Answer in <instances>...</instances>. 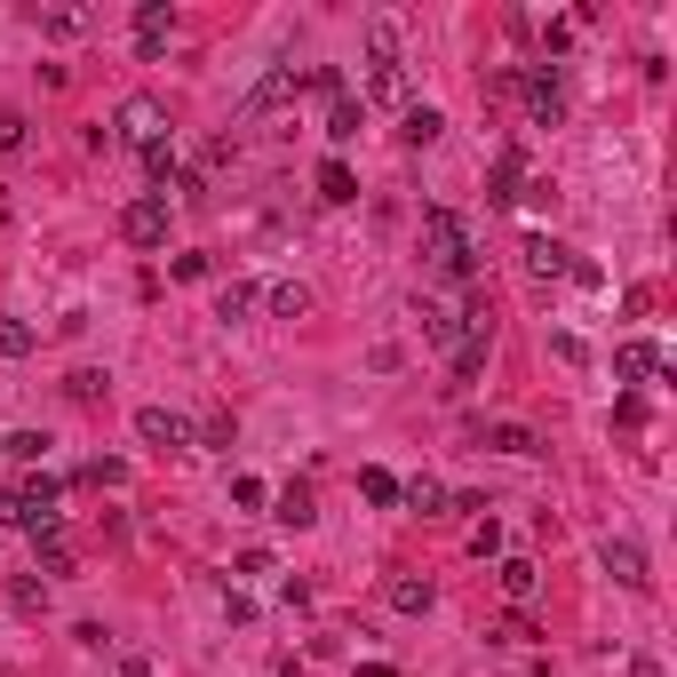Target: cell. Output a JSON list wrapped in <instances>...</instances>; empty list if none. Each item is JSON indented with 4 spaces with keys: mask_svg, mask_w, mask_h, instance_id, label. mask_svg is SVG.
<instances>
[{
    "mask_svg": "<svg viewBox=\"0 0 677 677\" xmlns=\"http://www.w3.org/2000/svg\"><path fill=\"white\" fill-rule=\"evenodd\" d=\"M135 438H144V447H192V423L176 415V406H135Z\"/></svg>",
    "mask_w": 677,
    "mask_h": 677,
    "instance_id": "obj_5",
    "label": "cell"
},
{
    "mask_svg": "<svg viewBox=\"0 0 677 677\" xmlns=\"http://www.w3.org/2000/svg\"><path fill=\"white\" fill-rule=\"evenodd\" d=\"M319 199H327V208H351V199H359V176L343 160H319Z\"/></svg>",
    "mask_w": 677,
    "mask_h": 677,
    "instance_id": "obj_13",
    "label": "cell"
},
{
    "mask_svg": "<svg viewBox=\"0 0 677 677\" xmlns=\"http://www.w3.org/2000/svg\"><path fill=\"white\" fill-rule=\"evenodd\" d=\"M614 375H622V383H646V375H662V351L646 343V335H630V343L614 351Z\"/></svg>",
    "mask_w": 677,
    "mask_h": 677,
    "instance_id": "obj_11",
    "label": "cell"
},
{
    "mask_svg": "<svg viewBox=\"0 0 677 677\" xmlns=\"http://www.w3.org/2000/svg\"><path fill=\"white\" fill-rule=\"evenodd\" d=\"M88 24H96L88 9H48L41 17V32H56V41H73V32H88Z\"/></svg>",
    "mask_w": 677,
    "mask_h": 677,
    "instance_id": "obj_27",
    "label": "cell"
},
{
    "mask_svg": "<svg viewBox=\"0 0 677 677\" xmlns=\"http://www.w3.org/2000/svg\"><path fill=\"white\" fill-rule=\"evenodd\" d=\"M24 144V112H0V152H17Z\"/></svg>",
    "mask_w": 677,
    "mask_h": 677,
    "instance_id": "obj_39",
    "label": "cell"
},
{
    "mask_svg": "<svg viewBox=\"0 0 677 677\" xmlns=\"http://www.w3.org/2000/svg\"><path fill=\"white\" fill-rule=\"evenodd\" d=\"M494 582H502V598L534 605V598H542V566H534V558H502V566H494Z\"/></svg>",
    "mask_w": 677,
    "mask_h": 677,
    "instance_id": "obj_9",
    "label": "cell"
},
{
    "mask_svg": "<svg viewBox=\"0 0 677 677\" xmlns=\"http://www.w3.org/2000/svg\"><path fill=\"white\" fill-rule=\"evenodd\" d=\"M263 312L271 319H312V287H303V280H271L263 287Z\"/></svg>",
    "mask_w": 677,
    "mask_h": 677,
    "instance_id": "obj_10",
    "label": "cell"
},
{
    "mask_svg": "<svg viewBox=\"0 0 677 677\" xmlns=\"http://www.w3.org/2000/svg\"><path fill=\"white\" fill-rule=\"evenodd\" d=\"M487 447H494V455H518V462H526V455H542V438H534L526 423H494V430H487Z\"/></svg>",
    "mask_w": 677,
    "mask_h": 677,
    "instance_id": "obj_21",
    "label": "cell"
},
{
    "mask_svg": "<svg viewBox=\"0 0 677 677\" xmlns=\"http://www.w3.org/2000/svg\"><path fill=\"white\" fill-rule=\"evenodd\" d=\"M367 96H375V105H406V64H375V73H367Z\"/></svg>",
    "mask_w": 677,
    "mask_h": 677,
    "instance_id": "obj_19",
    "label": "cell"
},
{
    "mask_svg": "<svg viewBox=\"0 0 677 677\" xmlns=\"http://www.w3.org/2000/svg\"><path fill=\"white\" fill-rule=\"evenodd\" d=\"M494 637H502V646H534L542 630H534V614H511V622H494Z\"/></svg>",
    "mask_w": 677,
    "mask_h": 677,
    "instance_id": "obj_30",
    "label": "cell"
},
{
    "mask_svg": "<svg viewBox=\"0 0 677 677\" xmlns=\"http://www.w3.org/2000/svg\"><path fill=\"white\" fill-rule=\"evenodd\" d=\"M32 550H41V574H73V542H64V526H32Z\"/></svg>",
    "mask_w": 677,
    "mask_h": 677,
    "instance_id": "obj_15",
    "label": "cell"
},
{
    "mask_svg": "<svg viewBox=\"0 0 677 677\" xmlns=\"http://www.w3.org/2000/svg\"><path fill=\"white\" fill-rule=\"evenodd\" d=\"M223 614H231V622L248 630V622H255V598H248V590H223Z\"/></svg>",
    "mask_w": 677,
    "mask_h": 677,
    "instance_id": "obj_37",
    "label": "cell"
},
{
    "mask_svg": "<svg viewBox=\"0 0 677 677\" xmlns=\"http://www.w3.org/2000/svg\"><path fill=\"white\" fill-rule=\"evenodd\" d=\"M359 494L375 502V511H391V502H398V479H391V470H375V462H367V470H359Z\"/></svg>",
    "mask_w": 677,
    "mask_h": 677,
    "instance_id": "obj_24",
    "label": "cell"
},
{
    "mask_svg": "<svg viewBox=\"0 0 677 677\" xmlns=\"http://www.w3.org/2000/svg\"><path fill=\"white\" fill-rule=\"evenodd\" d=\"M0 526H24V494H17V479L0 487Z\"/></svg>",
    "mask_w": 677,
    "mask_h": 677,
    "instance_id": "obj_38",
    "label": "cell"
},
{
    "mask_svg": "<svg viewBox=\"0 0 677 677\" xmlns=\"http://www.w3.org/2000/svg\"><path fill=\"white\" fill-rule=\"evenodd\" d=\"M526 271H534V280H558V271H574V248L550 240V231H534V240H526Z\"/></svg>",
    "mask_w": 677,
    "mask_h": 677,
    "instance_id": "obj_8",
    "label": "cell"
},
{
    "mask_svg": "<svg viewBox=\"0 0 677 677\" xmlns=\"http://www.w3.org/2000/svg\"><path fill=\"white\" fill-rule=\"evenodd\" d=\"M438 128H447V120H438L430 105H406V128H398V135H406V144L423 152V144H438Z\"/></svg>",
    "mask_w": 677,
    "mask_h": 677,
    "instance_id": "obj_23",
    "label": "cell"
},
{
    "mask_svg": "<svg viewBox=\"0 0 677 677\" xmlns=\"http://www.w3.org/2000/svg\"><path fill=\"white\" fill-rule=\"evenodd\" d=\"M511 88L526 96V120H534V128H558V120H566V88H558V64H534V73H518Z\"/></svg>",
    "mask_w": 677,
    "mask_h": 677,
    "instance_id": "obj_3",
    "label": "cell"
},
{
    "mask_svg": "<svg viewBox=\"0 0 677 677\" xmlns=\"http://www.w3.org/2000/svg\"><path fill=\"white\" fill-rule=\"evenodd\" d=\"M88 487H128V462L112 455V462H88Z\"/></svg>",
    "mask_w": 677,
    "mask_h": 677,
    "instance_id": "obj_35",
    "label": "cell"
},
{
    "mask_svg": "<svg viewBox=\"0 0 677 677\" xmlns=\"http://www.w3.org/2000/svg\"><path fill=\"white\" fill-rule=\"evenodd\" d=\"M120 240L128 248H167V192H144L120 208Z\"/></svg>",
    "mask_w": 677,
    "mask_h": 677,
    "instance_id": "obj_4",
    "label": "cell"
},
{
    "mask_svg": "<svg viewBox=\"0 0 677 677\" xmlns=\"http://www.w3.org/2000/svg\"><path fill=\"white\" fill-rule=\"evenodd\" d=\"M144 176H160V184H167V176H184V167H176V135H167V144H152V152H144Z\"/></svg>",
    "mask_w": 677,
    "mask_h": 677,
    "instance_id": "obj_29",
    "label": "cell"
},
{
    "mask_svg": "<svg viewBox=\"0 0 677 677\" xmlns=\"http://www.w3.org/2000/svg\"><path fill=\"white\" fill-rule=\"evenodd\" d=\"M470 550H479V558H502V526L479 518V526H470Z\"/></svg>",
    "mask_w": 677,
    "mask_h": 677,
    "instance_id": "obj_32",
    "label": "cell"
},
{
    "mask_svg": "<svg viewBox=\"0 0 677 677\" xmlns=\"http://www.w3.org/2000/svg\"><path fill=\"white\" fill-rule=\"evenodd\" d=\"M391 605H398V614H430L438 590L423 582V574H398V582H391Z\"/></svg>",
    "mask_w": 677,
    "mask_h": 677,
    "instance_id": "obj_18",
    "label": "cell"
},
{
    "mask_svg": "<svg viewBox=\"0 0 677 677\" xmlns=\"http://www.w3.org/2000/svg\"><path fill=\"white\" fill-rule=\"evenodd\" d=\"M630 677H662V662H646V654H637V662H630Z\"/></svg>",
    "mask_w": 677,
    "mask_h": 677,
    "instance_id": "obj_40",
    "label": "cell"
},
{
    "mask_svg": "<svg viewBox=\"0 0 677 677\" xmlns=\"http://www.w3.org/2000/svg\"><path fill=\"white\" fill-rule=\"evenodd\" d=\"M9 598H17V614H41V605H48V582H17Z\"/></svg>",
    "mask_w": 677,
    "mask_h": 677,
    "instance_id": "obj_36",
    "label": "cell"
},
{
    "mask_svg": "<svg viewBox=\"0 0 677 677\" xmlns=\"http://www.w3.org/2000/svg\"><path fill=\"white\" fill-rule=\"evenodd\" d=\"M518 176H526V152L502 144V152H494V176H487V199H494V208H502V199H518Z\"/></svg>",
    "mask_w": 677,
    "mask_h": 677,
    "instance_id": "obj_12",
    "label": "cell"
},
{
    "mask_svg": "<svg viewBox=\"0 0 677 677\" xmlns=\"http://www.w3.org/2000/svg\"><path fill=\"white\" fill-rule=\"evenodd\" d=\"M415 319H423V343H438V351H455L462 343V312H447V303H415Z\"/></svg>",
    "mask_w": 677,
    "mask_h": 677,
    "instance_id": "obj_7",
    "label": "cell"
},
{
    "mask_svg": "<svg viewBox=\"0 0 677 677\" xmlns=\"http://www.w3.org/2000/svg\"><path fill=\"white\" fill-rule=\"evenodd\" d=\"M605 574H614L622 590H646V582H654V574H646V550H637L630 534H622V542H605Z\"/></svg>",
    "mask_w": 677,
    "mask_h": 677,
    "instance_id": "obj_6",
    "label": "cell"
},
{
    "mask_svg": "<svg viewBox=\"0 0 677 677\" xmlns=\"http://www.w3.org/2000/svg\"><path fill=\"white\" fill-rule=\"evenodd\" d=\"M105 391H112L105 367H73V375H64V398L73 406H105Z\"/></svg>",
    "mask_w": 677,
    "mask_h": 677,
    "instance_id": "obj_16",
    "label": "cell"
},
{
    "mask_svg": "<svg viewBox=\"0 0 677 677\" xmlns=\"http://www.w3.org/2000/svg\"><path fill=\"white\" fill-rule=\"evenodd\" d=\"M112 135H120V144H135V152L167 144V105H160V96H128V105L112 112Z\"/></svg>",
    "mask_w": 677,
    "mask_h": 677,
    "instance_id": "obj_2",
    "label": "cell"
},
{
    "mask_svg": "<svg viewBox=\"0 0 677 677\" xmlns=\"http://www.w3.org/2000/svg\"><path fill=\"white\" fill-rule=\"evenodd\" d=\"M367 48H375V64H398V17H375V24H367Z\"/></svg>",
    "mask_w": 677,
    "mask_h": 677,
    "instance_id": "obj_25",
    "label": "cell"
},
{
    "mask_svg": "<svg viewBox=\"0 0 677 677\" xmlns=\"http://www.w3.org/2000/svg\"><path fill=\"white\" fill-rule=\"evenodd\" d=\"M231 502H240V511H263L271 487H263V479H231Z\"/></svg>",
    "mask_w": 677,
    "mask_h": 677,
    "instance_id": "obj_34",
    "label": "cell"
},
{
    "mask_svg": "<svg viewBox=\"0 0 677 677\" xmlns=\"http://www.w3.org/2000/svg\"><path fill=\"white\" fill-rule=\"evenodd\" d=\"M32 351V327H17V319H0V359H24Z\"/></svg>",
    "mask_w": 677,
    "mask_h": 677,
    "instance_id": "obj_31",
    "label": "cell"
},
{
    "mask_svg": "<svg viewBox=\"0 0 677 677\" xmlns=\"http://www.w3.org/2000/svg\"><path fill=\"white\" fill-rule=\"evenodd\" d=\"M248 312H263V287H248V280H223V295H216V319H248Z\"/></svg>",
    "mask_w": 677,
    "mask_h": 677,
    "instance_id": "obj_20",
    "label": "cell"
},
{
    "mask_svg": "<svg viewBox=\"0 0 677 677\" xmlns=\"http://www.w3.org/2000/svg\"><path fill=\"white\" fill-rule=\"evenodd\" d=\"M271 518H280V526H312V518H319L312 487H303V479H287V487H280V511H271Z\"/></svg>",
    "mask_w": 677,
    "mask_h": 677,
    "instance_id": "obj_17",
    "label": "cell"
},
{
    "mask_svg": "<svg viewBox=\"0 0 677 677\" xmlns=\"http://www.w3.org/2000/svg\"><path fill=\"white\" fill-rule=\"evenodd\" d=\"M423 255L447 271L455 287L479 280V248H470V231H462V216H455V208H423Z\"/></svg>",
    "mask_w": 677,
    "mask_h": 677,
    "instance_id": "obj_1",
    "label": "cell"
},
{
    "mask_svg": "<svg viewBox=\"0 0 677 677\" xmlns=\"http://www.w3.org/2000/svg\"><path fill=\"white\" fill-rule=\"evenodd\" d=\"M0 455H17V462H41V455H48V438H41V430H17V438H0Z\"/></svg>",
    "mask_w": 677,
    "mask_h": 677,
    "instance_id": "obj_28",
    "label": "cell"
},
{
    "mask_svg": "<svg viewBox=\"0 0 677 677\" xmlns=\"http://www.w3.org/2000/svg\"><path fill=\"white\" fill-rule=\"evenodd\" d=\"M167 24H176V9H167V0H135V32H152V41H167Z\"/></svg>",
    "mask_w": 677,
    "mask_h": 677,
    "instance_id": "obj_26",
    "label": "cell"
},
{
    "mask_svg": "<svg viewBox=\"0 0 677 677\" xmlns=\"http://www.w3.org/2000/svg\"><path fill=\"white\" fill-rule=\"evenodd\" d=\"M192 438H208V447H231V438H240V423H231V415H208Z\"/></svg>",
    "mask_w": 677,
    "mask_h": 677,
    "instance_id": "obj_33",
    "label": "cell"
},
{
    "mask_svg": "<svg viewBox=\"0 0 677 677\" xmlns=\"http://www.w3.org/2000/svg\"><path fill=\"white\" fill-rule=\"evenodd\" d=\"M359 128H367V105H359V96H335V105H327V144H351Z\"/></svg>",
    "mask_w": 677,
    "mask_h": 677,
    "instance_id": "obj_14",
    "label": "cell"
},
{
    "mask_svg": "<svg viewBox=\"0 0 677 677\" xmlns=\"http://www.w3.org/2000/svg\"><path fill=\"white\" fill-rule=\"evenodd\" d=\"M398 502H406V511H423V518H438V511H447V487H438V479H415V487H398Z\"/></svg>",
    "mask_w": 677,
    "mask_h": 677,
    "instance_id": "obj_22",
    "label": "cell"
}]
</instances>
